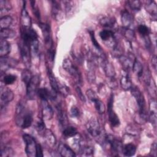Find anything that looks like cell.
I'll return each instance as SVG.
<instances>
[{
  "label": "cell",
  "mask_w": 157,
  "mask_h": 157,
  "mask_svg": "<svg viewBox=\"0 0 157 157\" xmlns=\"http://www.w3.org/2000/svg\"><path fill=\"white\" fill-rule=\"evenodd\" d=\"M33 120L32 113L26 109L23 102H20L16 109L15 121L17 124L23 129H26L31 126Z\"/></svg>",
  "instance_id": "cell-1"
},
{
  "label": "cell",
  "mask_w": 157,
  "mask_h": 157,
  "mask_svg": "<svg viewBox=\"0 0 157 157\" xmlns=\"http://www.w3.org/2000/svg\"><path fill=\"white\" fill-rule=\"evenodd\" d=\"M86 127L88 132L93 137L97 138L99 140L102 139L103 143L105 142L106 136L103 135L100 124L95 118L93 117L90 119L86 124Z\"/></svg>",
  "instance_id": "cell-2"
},
{
  "label": "cell",
  "mask_w": 157,
  "mask_h": 157,
  "mask_svg": "<svg viewBox=\"0 0 157 157\" xmlns=\"http://www.w3.org/2000/svg\"><path fill=\"white\" fill-rule=\"evenodd\" d=\"M131 90L132 94L134 97L138 105L140 115L143 118H146L147 113L145 109V101L143 94L137 87H132Z\"/></svg>",
  "instance_id": "cell-3"
},
{
  "label": "cell",
  "mask_w": 157,
  "mask_h": 157,
  "mask_svg": "<svg viewBox=\"0 0 157 157\" xmlns=\"http://www.w3.org/2000/svg\"><path fill=\"white\" fill-rule=\"evenodd\" d=\"M23 139L26 144L25 151L29 157L36 156L37 144L35 139L31 135L25 134L23 136Z\"/></svg>",
  "instance_id": "cell-4"
},
{
  "label": "cell",
  "mask_w": 157,
  "mask_h": 157,
  "mask_svg": "<svg viewBox=\"0 0 157 157\" xmlns=\"http://www.w3.org/2000/svg\"><path fill=\"white\" fill-rule=\"evenodd\" d=\"M63 67L71 75H72L73 77H74L75 80L78 83H80L81 80H82L81 75H80L77 67L72 63V61L69 59L66 58L63 60Z\"/></svg>",
  "instance_id": "cell-5"
},
{
  "label": "cell",
  "mask_w": 157,
  "mask_h": 157,
  "mask_svg": "<svg viewBox=\"0 0 157 157\" xmlns=\"http://www.w3.org/2000/svg\"><path fill=\"white\" fill-rule=\"evenodd\" d=\"M40 83L39 76L36 75L32 77L29 83L26 86V96L29 99H34L38 90Z\"/></svg>",
  "instance_id": "cell-6"
},
{
  "label": "cell",
  "mask_w": 157,
  "mask_h": 157,
  "mask_svg": "<svg viewBox=\"0 0 157 157\" xmlns=\"http://www.w3.org/2000/svg\"><path fill=\"white\" fill-rule=\"evenodd\" d=\"M21 41L30 45L31 43L37 40V34L32 28H21Z\"/></svg>",
  "instance_id": "cell-7"
},
{
  "label": "cell",
  "mask_w": 157,
  "mask_h": 157,
  "mask_svg": "<svg viewBox=\"0 0 157 157\" xmlns=\"http://www.w3.org/2000/svg\"><path fill=\"white\" fill-rule=\"evenodd\" d=\"M113 95L112 94L109 99L107 104V111L109 115V121L110 125L112 127H116L120 125V121L118 115L113 110Z\"/></svg>",
  "instance_id": "cell-8"
},
{
  "label": "cell",
  "mask_w": 157,
  "mask_h": 157,
  "mask_svg": "<svg viewBox=\"0 0 157 157\" xmlns=\"http://www.w3.org/2000/svg\"><path fill=\"white\" fill-rule=\"evenodd\" d=\"M19 48L20 52V55L23 63L26 66H29L30 64V52L31 49L28 45L25 44L23 42H21L19 44Z\"/></svg>",
  "instance_id": "cell-9"
},
{
  "label": "cell",
  "mask_w": 157,
  "mask_h": 157,
  "mask_svg": "<svg viewBox=\"0 0 157 157\" xmlns=\"http://www.w3.org/2000/svg\"><path fill=\"white\" fill-rule=\"evenodd\" d=\"M40 27L42 32L43 33L45 44L48 47V50L52 48L53 42H52V40L50 26L46 23H40Z\"/></svg>",
  "instance_id": "cell-10"
},
{
  "label": "cell",
  "mask_w": 157,
  "mask_h": 157,
  "mask_svg": "<svg viewBox=\"0 0 157 157\" xmlns=\"http://www.w3.org/2000/svg\"><path fill=\"white\" fill-rule=\"evenodd\" d=\"M17 63V61L15 59H13V58H8L6 56L1 57L0 67L1 72H6L10 68L15 66Z\"/></svg>",
  "instance_id": "cell-11"
},
{
  "label": "cell",
  "mask_w": 157,
  "mask_h": 157,
  "mask_svg": "<svg viewBox=\"0 0 157 157\" xmlns=\"http://www.w3.org/2000/svg\"><path fill=\"white\" fill-rule=\"evenodd\" d=\"M102 66L103 70L105 74V75L109 77V78H115V71L113 65L107 59L105 58L102 59Z\"/></svg>",
  "instance_id": "cell-12"
},
{
  "label": "cell",
  "mask_w": 157,
  "mask_h": 157,
  "mask_svg": "<svg viewBox=\"0 0 157 157\" xmlns=\"http://www.w3.org/2000/svg\"><path fill=\"white\" fill-rule=\"evenodd\" d=\"M13 93L9 89H6L2 91L1 94V106L2 109L3 106H6L13 99Z\"/></svg>",
  "instance_id": "cell-13"
},
{
  "label": "cell",
  "mask_w": 157,
  "mask_h": 157,
  "mask_svg": "<svg viewBox=\"0 0 157 157\" xmlns=\"http://www.w3.org/2000/svg\"><path fill=\"white\" fill-rule=\"evenodd\" d=\"M42 112L43 118L47 120L52 119L53 116V110L47 101H42Z\"/></svg>",
  "instance_id": "cell-14"
},
{
  "label": "cell",
  "mask_w": 157,
  "mask_h": 157,
  "mask_svg": "<svg viewBox=\"0 0 157 157\" xmlns=\"http://www.w3.org/2000/svg\"><path fill=\"white\" fill-rule=\"evenodd\" d=\"M58 151L59 154L61 156L64 157H74L76 155L75 154L74 151L67 145L60 143L58 145Z\"/></svg>",
  "instance_id": "cell-15"
},
{
  "label": "cell",
  "mask_w": 157,
  "mask_h": 157,
  "mask_svg": "<svg viewBox=\"0 0 157 157\" xmlns=\"http://www.w3.org/2000/svg\"><path fill=\"white\" fill-rule=\"evenodd\" d=\"M101 25L104 28L115 29L117 26L116 19L112 17H104L99 20Z\"/></svg>",
  "instance_id": "cell-16"
},
{
  "label": "cell",
  "mask_w": 157,
  "mask_h": 157,
  "mask_svg": "<svg viewBox=\"0 0 157 157\" xmlns=\"http://www.w3.org/2000/svg\"><path fill=\"white\" fill-rule=\"evenodd\" d=\"M121 19L122 25L124 28H129L133 22V18L132 15L126 10L122 11Z\"/></svg>",
  "instance_id": "cell-17"
},
{
  "label": "cell",
  "mask_w": 157,
  "mask_h": 157,
  "mask_svg": "<svg viewBox=\"0 0 157 157\" xmlns=\"http://www.w3.org/2000/svg\"><path fill=\"white\" fill-rule=\"evenodd\" d=\"M10 44L6 39H1L0 41V56H6L10 52Z\"/></svg>",
  "instance_id": "cell-18"
},
{
  "label": "cell",
  "mask_w": 157,
  "mask_h": 157,
  "mask_svg": "<svg viewBox=\"0 0 157 157\" xmlns=\"http://www.w3.org/2000/svg\"><path fill=\"white\" fill-rule=\"evenodd\" d=\"M21 28H31V20L28 13L25 9H23L21 15Z\"/></svg>",
  "instance_id": "cell-19"
},
{
  "label": "cell",
  "mask_w": 157,
  "mask_h": 157,
  "mask_svg": "<svg viewBox=\"0 0 157 157\" xmlns=\"http://www.w3.org/2000/svg\"><path fill=\"white\" fill-rule=\"evenodd\" d=\"M118 59L122 67L126 71H127L128 69H130L131 67L132 66L134 61H132V60L131 59V57L126 56L122 55L121 56L118 57Z\"/></svg>",
  "instance_id": "cell-20"
},
{
  "label": "cell",
  "mask_w": 157,
  "mask_h": 157,
  "mask_svg": "<svg viewBox=\"0 0 157 157\" xmlns=\"http://www.w3.org/2000/svg\"><path fill=\"white\" fill-rule=\"evenodd\" d=\"M136 151V147L131 143H129L123 146L122 153L126 156H132Z\"/></svg>",
  "instance_id": "cell-21"
},
{
  "label": "cell",
  "mask_w": 157,
  "mask_h": 157,
  "mask_svg": "<svg viewBox=\"0 0 157 157\" xmlns=\"http://www.w3.org/2000/svg\"><path fill=\"white\" fill-rule=\"evenodd\" d=\"M145 8L146 10L153 17H156L157 13V7L156 4L154 1H146Z\"/></svg>",
  "instance_id": "cell-22"
},
{
  "label": "cell",
  "mask_w": 157,
  "mask_h": 157,
  "mask_svg": "<svg viewBox=\"0 0 157 157\" xmlns=\"http://www.w3.org/2000/svg\"><path fill=\"white\" fill-rule=\"evenodd\" d=\"M44 138L47 142V144L53 147L56 143V139L53 134V133L50 129H46L44 133Z\"/></svg>",
  "instance_id": "cell-23"
},
{
  "label": "cell",
  "mask_w": 157,
  "mask_h": 157,
  "mask_svg": "<svg viewBox=\"0 0 157 157\" xmlns=\"http://www.w3.org/2000/svg\"><path fill=\"white\" fill-rule=\"evenodd\" d=\"M120 85L121 88L124 90H129L132 87V82L128 74L123 75L120 79Z\"/></svg>",
  "instance_id": "cell-24"
},
{
  "label": "cell",
  "mask_w": 157,
  "mask_h": 157,
  "mask_svg": "<svg viewBox=\"0 0 157 157\" xmlns=\"http://www.w3.org/2000/svg\"><path fill=\"white\" fill-rule=\"evenodd\" d=\"M37 94L41 101H48L50 99L51 96V90H48L47 88H40L38 89Z\"/></svg>",
  "instance_id": "cell-25"
},
{
  "label": "cell",
  "mask_w": 157,
  "mask_h": 157,
  "mask_svg": "<svg viewBox=\"0 0 157 157\" xmlns=\"http://www.w3.org/2000/svg\"><path fill=\"white\" fill-rule=\"evenodd\" d=\"M48 75L50 85L52 90L55 91L57 93H59V83L55 78V76L53 74L52 71L50 69H48Z\"/></svg>",
  "instance_id": "cell-26"
},
{
  "label": "cell",
  "mask_w": 157,
  "mask_h": 157,
  "mask_svg": "<svg viewBox=\"0 0 157 157\" xmlns=\"http://www.w3.org/2000/svg\"><path fill=\"white\" fill-rule=\"evenodd\" d=\"M132 67L134 72L137 75V76H138L139 77H140L142 76L144 69H143V66L139 61L135 59V60L133 62Z\"/></svg>",
  "instance_id": "cell-27"
},
{
  "label": "cell",
  "mask_w": 157,
  "mask_h": 157,
  "mask_svg": "<svg viewBox=\"0 0 157 157\" xmlns=\"http://www.w3.org/2000/svg\"><path fill=\"white\" fill-rule=\"evenodd\" d=\"M79 150L82 156H92L94 153V149L92 147L87 145H84L83 146H79Z\"/></svg>",
  "instance_id": "cell-28"
},
{
  "label": "cell",
  "mask_w": 157,
  "mask_h": 157,
  "mask_svg": "<svg viewBox=\"0 0 157 157\" xmlns=\"http://www.w3.org/2000/svg\"><path fill=\"white\" fill-rule=\"evenodd\" d=\"M12 23V18L9 15H4L0 19L1 29L9 28Z\"/></svg>",
  "instance_id": "cell-29"
},
{
  "label": "cell",
  "mask_w": 157,
  "mask_h": 157,
  "mask_svg": "<svg viewBox=\"0 0 157 157\" xmlns=\"http://www.w3.org/2000/svg\"><path fill=\"white\" fill-rule=\"evenodd\" d=\"M101 39L104 41H107L110 39H114V33L110 29H104L99 33Z\"/></svg>",
  "instance_id": "cell-30"
},
{
  "label": "cell",
  "mask_w": 157,
  "mask_h": 157,
  "mask_svg": "<svg viewBox=\"0 0 157 157\" xmlns=\"http://www.w3.org/2000/svg\"><path fill=\"white\" fill-rule=\"evenodd\" d=\"M15 31L10 28L6 29H1V39H6L9 38H12L15 36Z\"/></svg>",
  "instance_id": "cell-31"
},
{
  "label": "cell",
  "mask_w": 157,
  "mask_h": 157,
  "mask_svg": "<svg viewBox=\"0 0 157 157\" xmlns=\"http://www.w3.org/2000/svg\"><path fill=\"white\" fill-rule=\"evenodd\" d=\"M77 129L72 126L65 127L63 131V134L66 137H74L77 134Z\"/></svg>",
  "instance_id": "cell-32"
},
{
  "label": "cell",
  "mask_w": 157,
  "mask_h": 157,
  "mask_svg": "<svg viewBox=\"0 0 157 157\" xmlns=\"http://www.w3.org/2000/svg\"><path fill=\"white\" fill-rule=\"evenodd\" d=\"M57 109H58V120L59 121V124L61 126H65L66 124H67V117L65 114V113L63 112V110H62L61 107L60 105H58L57 106Z\"/></svg>",
  "instance_id": "cell-33"
},
{
  "label": "cell",
  "mask_w": 157,
  "mask_h": 157,
  "mask_svg": "<svg viewBox=\"0 0 157 157\" xmlns=\"http://www.w3.org/2000/svg\"><path fill=\"white\" fill-rule=\"evenodd\" d=\"M93 102L94 104L95 109H96V111L98 112V113L100 115L104 114L105 112V105H104V103L99 99H96Z\"/></svg>",
  "instance_id": "cell-34"
},
{
  "label": "cell",
  "mask_w": 157,
  "mask_h": 157,
  "mask_svg": "<svg viewBox=\"0 0 157 157\" xmlns=\"http://www.w3.org/2000/svg\"><path fill=\"white\" fill-rule=\"evenodd\" d=\"M32 77L33 76L31 75V72L28 69H25L21 72V80L26 85L29 83Z\"/></svg>",
  "instance_id": "cell-35"
},
{
  "label": "cell",
  "mask_w": 157,
  "mask_h": 157,
  "mask_svg": "<svg viewBox=\"0 0 157 157\" xmlns=\"http://www.w3.org/2000/svg\"><path fill=\"white\" fill-rule=\"evenodd\" d=\"M129 8L134 11H138L141 8V2L140 1H127Z\"/></svg>",
  "instance_id": "cell-36"
},
{
  "label": "cell",
  "mask_w": 157,
  "mask_h": 157,
  "mask_svg": "<svg viewBox=\"0 0 157 157\" xmlns=\"http://www.w3.org/2000/svg\"><path fill=\"white\" fill-rule=\"evenodd\" d=\"M1 155L2 157H10L13 155V150L9 147H2L1 150Z\"/></svg>",
  "instance_id": "cell-37"
},
{
  "label": "cell",
  "mask_w": 157,
  "mask_h": 157,
  "mask_svg": "<svg viewBox=\"0 0 157 157\" xmlns=\"http://www.w3.org/2000/svg\"><path fill=\"white\" fill-rule=\"evenodd\" d=\"M11 8H12V6L9 1H4V0L0 1V10L1 12H2L3 11L4 12L9 11L10 10Z\"/></svg>",
  "instance_id": "cell-38"
},
{
  "label": "cell",
  "mask_w": 157,
  "mask_h": 157,
  "mask_svg": "<svg viewBox=\"0 0 157 157\" xmlns=\"http://www.w3.org/2000/svg\"><path fill=\"white\" fill-rule=\"evenodd\" d=\"M124 37L129 40H133L135 38V33L133 30L129 28H124Z\"/></svg>",
  "instance_id": "cell-39"
},
{
  "label": "cell",
  "mask_w": 157,
  "mask_h": 157,
  "mask_svg": "<svg viewBox=\"0 0 157 157\" xmlns=\"http://www.w3.org/2000/svg\"><path fill=\"white\" fill-rule=\"evenodd\" d=\"M17 79V77L12 74L6 75L3 78V82L6 85L12 84Z\"/></svg>",
  "instance_id": "cell-40"
},
{
  "label": "cell",
  "mask_w": 157,
  "mask_h": 157,
  "mask_svg": "<svg viewBox=\"0 0 157 157\" xmlns=\"http://www.w3.org/2000/svg\"><path fill=\"white\" fill-rule=\"evenodd\" d=\"M138 31L144 37H147L150 33L149 28L144 25H140L138 26Z\"/></svg>",
  "instance_id": "cell-41"
},
{
  "label": "cell",
  "mask_w": 157,
  "mask_h": 157,
  "mask_svg": "<svg viewBox=\"0 0 157 157\" xmlns=\"http://www.w3.org/2000/svg\"><path fill=\"white\" fill-rule=\"evenodd\" d=\"M89 34H90V36L91 42H92L93 45L94 46V47H95L97 50H101V47H100L99 43L98 42L97 40L96 39V37H95V36H94V31H93V30H89Z\"/></svg>",
  "instance_id": "cell-42"
},
{
  "label": "cell",
  "mask_w": 157,
  "mask_h": 157,
  "mask_svg": "<svg viewBox=\"0 0 157 157\" xmlns=\"http://www.w3.org/2000/svg\"><path fill=\"white\" fill-rule=\"evenodd\" d=\"M148 119L150 121L151 123L153 124V126L155 128H156V110H150Z\"/></svg>",
  "instance_id": "cell-43"
},
{
  "label": "cell",
  "mask_w": 157,
  "mask_h": 157,
  "mask_svg": "<svg viewBox=\"0 0 157 157\" xmlns=\"http://www.w3.org/2000/svg\"><path fill=\"white\" fill-rule=\"evenodd\" d=\"M86 96L88 98V99L92 102H94V101H96V99H98V96L96 94V93L91 89L88 90L86 92Z\"/></svg>",
  "instance_id": "cell-44"
},
{
  "label": "cell",
  "mask_w": 157,
  "mask_h": 157,
  "mask_svg": "<svg viewBox=\"0 0 157 157\" xmlns=\"http://www.w3.org/2000/svg\"><path fill=\"white\" fill-rule=\"evenodd\" d=\"M45 124L44 123V121H42V120L39 119V120L37 122V125H36V129L38 131L39 133H42L44 134L45 131L46 130L45 128Z\"/></svg>",
  "instance_id": "cell-45"
},
{
  "label": "cell",
  "mask_w": 157,
  "mask_h": 157,
  "mask_svg": "<svg viewBox=\"0 0 157 157\" xmlns=\"http://www.w3.org/2000/svg\"><path fill=\"white\" fill-rule=\"evenodd\" d=\"M71 115L72 117H78L80 115V112L79 110L78 109V108L75 106H73L72 107V108L71 109V111H70Z\"/></svg>",
  "instance_id": "cell-46"
},
{
  "label": "cell",
  "mask_w": 157,
  "mask_h": 157,
  "mask_svg": "<svg viewBox=\"0 0 157 157\" xmlns=\"http://www.w3.org/2000/svg\"><path fill=\"white\" fill-rule=\"evenodd\" d=\"M76 91H77V95L79 98V99L82 101V102H85L86 99H85V98L83 95V94L82 93V91L81 90V89L80 88L79 86H77L76 87Z\"/></svg>",
  "instance_id": "cell-47"
},
{
  "label": "cell",
  "mask_w": 157,
  "mask_h": 157,
  "mask_svg": "<svg viewBox=\"0 0 157 157\" xmlns=\"http://www.w3.org/2000/svg\"><path fill=\"white\" fill-rule=\"evenodd\" d=\"M43 151L41 145L39 144H37L36 147V157H42Z\"/></svg>",
  "instance_id": "cell-48"
},
{
  "label": "cell",
  "mask_w": 157,
  "mask_h": 157,
  "mask_svg": "<svg viewBox=\"0 0 157 157\" xmlns=\"http://www.w3.org/2000/svg\"><path fill=\"white\" fill-rule=\"evenodd\" d=\"M150 153L153 156H156V142H154L151 145V152Z\"/></svg>",
  "instance_id": "cell-49"
},
{
  "label": "cell",
  "mask_w": 157,
  "mask_h": 157,
  "mask_svg": "<svg viewBox=\"0 0 157 157\" xmlns=\"http://www.w3.org/2000/svg\"><path fill=\"white\" fill-rule=\"evenodd\" d=\"M152 65L153 66L154 68L156 69V56H154L152 57Z\"/></svg>",
  "instance_id": "cell-50"
}]
</instances>
